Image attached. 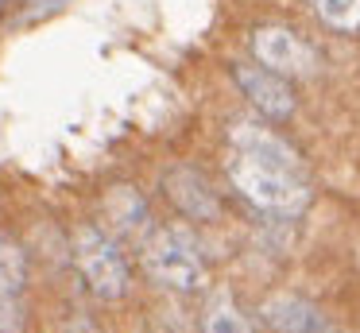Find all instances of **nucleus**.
I'll return each instance as SVG.
<instances>
[{"label": "nucleus", "mask_w": 360, "mask_h": 333, "mask_svg": "<svg viewBox=\"0 0 360 333\" xmlns=\"http://www.w3.org/2000/svg\"><path fill=\"white\" fill-rule=\"evenodd\" d=\"M259 314L271 333H333L329 318L298 294H271V299H264Z\"/></svg>", "instance_id": "6e6552de"}, {"label": "nucleus", "mask_w": 360, "mask_h": 333, "mask_svg": "<svg viewBox=\"0 0 360 333\" xmlns=\"http://www.w3.org/2000/svg\"><path fill=\"white\" fill-rule=\"evenodd\" d=\"M27 283V256L8 232H0V291L20 294Z\"/></svg>", "instance_id": "f8f14e48"}, {"label": "nucleus", "mask_w": 360, "mask_h": 333, "mask_svg": "<svg viewBox=\"0 0 360 333\" xmlns=\"http://www.w3.org/2000/svg\"><path fill=\"white\" fill-rule=\"evenodd\" d=\"M310 8L329 31H341V35L360 31V0H310Z\"/></svg>", "instance_id": "9b49d317"}, {"label": "nucleus", "mask_w": 360, "mask_h": 333, "mask_svg": "<svg viewBox=\"0 0 360 333\" xmlns=\"http://www.w3.org/2000/svg\"><path fill=\"white\" fill-rule=\"evenodd\" d=\"M63 333H101L97 325H89L86 318H70V322L63 325Z\"/></svg>", "instance_id": "4468645a"}, {"label": "nucleus", "mask_w": 360, "mask_h": 333, "mask_svg": "<svg viewBox=\"0 0 360 333\" xmlns=\"http://www.w3.org/2000/svg\"><path fill=\"white\" fill-rule=\"evenodd\" d=\"M140 260L143 271L167 291L194 294L210 283L205 260L198 256V244L182 229H151L140 240Z\"/></svg>", "instance_id": "f03ea898"}, {"label": "nucleus", "mask_w": 360, "mask_h": 333, "mask_svg": "<svg viewBox=\"0 0 360 333\" xmlns=\"http://www.w3.org/2000/svg\"><path fill=\"white\" fill-rule=\"evenodd\" d=\"M233 77H236V85H240V93L267 116V120H290V116H295L298 97H295L290 77L275 74V70L259 66V62H236Z\"/></svg>", "instance_id": "39448f33"}, {"label": "nucleus", "mask_w": 360, "mask_h": 333, "mask_svg": "<svg viewBox=\"0 0 360 333\" xmlns=\"http://www.w3.org/2000/svg\"><path fill=\"white\" fill-rule=\"evenodd\" d=\"M229 178H233L236 194L248 198L252 206L264 209V213L298 217L306 206H310V186H306L302 175L267 167V163L248 159V155H240V151L229 159Z\"/></svg>", "instance_id": "f257e3e1"}, {"label": "nucleus", "mask_w": 360, "mask_h": 333, "mask_svg": "<svg viewBox=\"0 0 360 333\" xmlns=\"http://www.w3.org/2000/svg\"><path fill=\"white\" fill-rule=\"evenodd\" d=\"M70 248H74V263H78V275L89 287V294H97L101 302L124 299L132 271H128L124 252H120V244L109 232L97 229V225H78Z\"/></svg>", "instance_id": "7ed1b4c3"}, {"label": "nucleus", "mask_w": 360, "mask_h": 333, "mask_svg": "<svg viewBox=\"0 0 360 333\" xmlns=\"http://www.w3.org/2000/svg\"><path fill=\"white\" fill-rule=\"evenodd\" d=\"M105 213H109L112 229L124 232V237L143 240L151 232V213H148V201L132 190V186H117V190L105 198Z\"/></svg>", "instance_id": "1a4fd4ad"}, {"label": "nucleus", "mask_w": 360, "mask_h": 333, "mask_svg": "<svg viewBox=\"0 0 360 333\" xmlns=\"http://www.w3.org/2000/svg\"><path fill=\"white\" fill-rule=\"evenodd\" d=\"M163 190H167V198H171V206L179 209L182 217H190V221H217L221 217L217 194H213V186L205 182V175H198V170H190V167L167 170Z\"/></svg>", "instance_id": "0eeeda50"}, {"label": "nucleus", "mask_w": 360, "mask_h": 333, "mask_svg": "<svg viewBox=\"0 0 360 333\" xmlns=\"http://www.w3.org/2000/svg\"><path fill=\"white\" fill-rule=\"evenodd\" d=\"M24 329V306H20V294L0 291V333H20Z\"/></svg>", "instance_id": "ddd939ff"}, {"label": "nucleus", "mask_w": 360, "mask_h": 333, "mask_svg": "<svg viewBox=\"0 0 360 333\" xmlns=\"http://www.w3.org/2000/svg\"><path fill=\"white\" fill-rule=\"evenodd\" d=\"M252 54H256L259 66L275 70L283 77H310L318 70V51L302 35H295L290 27H279V23L252 31Z\"/></svg>", "instance_id": "20e7f679"}, {"label": "nucleus", "mask_w": 360, "mask_h": 333, "mask_svg": "<svg viewBox=\"0 0 360 333\" xmlns=\"http://www.w3.org/2000/svg\"><path fill=\"white\" fill-rule=\"evenodd\" d=\"M202 333H256V325H252V318L236 302L217 299V302H210V310L202 318Z\"/></svg>", "instance_id": "9d476101"}, {"label": "nucleus", "mask_w": 360, "mask_h": 333, "mask_svg": "<svg viewBox=\"0 0 360 333\" xmlns=\"http://www.w3.org/2000/svg\"><path fill=\"white\" fill-rule=\"evenodd\" d=\"M229 144L240 155H248V159L290 170V175H302V155H298L275 128H267V124H259V120H233L229 124Z\"/></svg>", "instance_id": "423d86ee"}]
</instances>
